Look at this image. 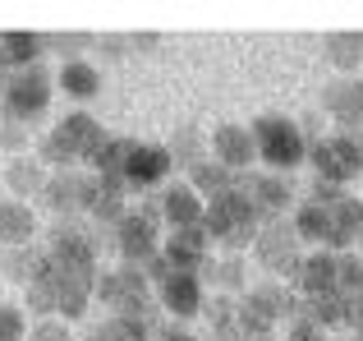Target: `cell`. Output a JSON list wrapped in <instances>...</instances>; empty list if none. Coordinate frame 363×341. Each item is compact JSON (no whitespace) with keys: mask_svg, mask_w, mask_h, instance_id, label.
Instances as JSON below:
<instances>
[{"mask_svg":"<svg viewBox=\"0 0 363 341\" xmlns=\"http://www.w3.org/2000/svg\"><path fill=\"white\" fill-rule=\"evenodd\" d=\"M97 277L101 272H79V268H60L46 259L42 277L28 286V309L33 314H60V318H79L88 309V300L97 296Z\"/></svg>","mask_w":363,"mask_h":341,"instance_id":"1","label":"cell"},{"mask_svg":"<svg viewBox=\"0 0 363 341\" xmlns=\"http://www.w3.org/2000/svg\"><path fill=\"white\" fill-rule=\"evenodd\" d=\"M106 139L111 134L88 116V111H74V116H65L60 125L37 144V162L55 166V170H79L83 162L92 166V162H97V153L106 148Z\"/></svg>","mask_w":363,"mask_h":341,"instance_id":"2","label":"cell"},{"mask_svg":"<svg viewBox=\"0 0 363 341\" xmlns=\"http://www.w3.org/2000/svg\"><path fill=\"white\" fill-rule=\"evenodd\" d=\"M203 231H207V240L225 244V249H244V244L257 240V231H262V212H257L253 198L235 185V189H225V194L207 198Z\"/></svg>","mask_w":363,"mask_h":341,"instance_id":"3","label":"cell"},{"mask_svg":"<svg viewBox=\"0 0 363 341\" xmlns=\"http://www.w3.org/2000/svg\"><path fill=\"white\" fill-rule=\"evenodd\" d=\"M248 134H253L257 162H267V170H276V175H290V170L308 157L303 129L285 116H272V111H267V116H257L253 125H248Z\"/></svg>","mask_w":363,"mask_h":341,"instance_id":"4","label":"cell"},{"mask_svg":"<svg viewBox=\"0 0 363 341\" xmlns=\"http://www.w3.org/2000/svg\"><path fill=\"white\" fill-rule=\"evenodd\" d=\"M46 107H51V74L42 65H28L0 83V116L9 125H33L46 116Z\"/></svg>","mask_w":363,"mask_h":341,"instance_id":"5","label":"cell"},{"mask_svg":"<svg viewBox=\"0 0 363 341\" xmlns=\"http://www.w3.org/2000/svg\"><path fill=\"white\" fill-rule=\"evenodd\" d=\"M97 296L101 305H111L116 318H138V323H152V277L143 268H111L97 277Z\"/></svg>","mask_w":363,"mask_h":341,"instance_id":"6","label":"cell"},{"mask_svg":"<svg viewBox=\"0 0 363 341\" xmlns=\"http://www.w3.org/2000/svg\"><path fill=\"white\" fill-rule=\"evenodd\" d=\"M308 162H313V170H318V180L345 189L350 180L363 170V139L350 134V129H340V134H322V139H313Z\"/></svg>","mask_w":363,"mask_h":341,"instance_id":"7","label":"cell"},{"mask_svg":"<svg viewBox=\"0 0 363 341\" xmlns=\"http://www.w3.org/2000/svg\"><path fill=\"white\" fill-rule=\"evenodd\" d=\"M157 226H161V207H129V212H124V222L116 226V249H120V259L129 263V268L147 272L152 263L161 259Z\"/></svg>","mask_w":363,"mask_h":341,"instance_id":"8","label":"cell"},{"mask_svg":"<svg viewBox=\"0 0 363 341\" xmlns=\"http://www.w3.org/2000/svg\"><path fill=\"white\" fill-rule=\"evenodd\" d=\"M147 277L157 281V305H166L175 318H194L198 309L207 305V286H203V272H179L166 268V263H152Z\"/></svg>","mask_w":363,"mask_h":341,"instance_id":"9","label":"cell"},{"mask_svg":"<svg viewBox=\"0 0 363 341\" xmlns=\"http://www.w3.org/2000/svg\"><path fill=\"white\" fill-rule=\"evenodd\" d=\"M101 194L97 175H83V170H51L42 189V203L51 207L60 222H69L74 212H92V198Z\"/></svg>","mask_w":363,"mask_h":341,"instance_id":"10","label":"cell"},{"mask_svg":"<svg viewBox=\"0 0 363 341\" xmlns=\"http://www.w3.org/2000/svg\"><path fill=\"white\" fill-rule=\"evenodd\" d=\"M257 249V263H262L272 277H299L303 259H299V231H294V222H267L262 231H257L253 240Z\"/></svg>","mask_w":363,"mask_h":341,"instance_id":"11","label":"cell"},{"mask_svg":"<svg viewBox=\"0 0 363 341\" xmlns=\"http://www.w3.org/2000/svg\"><path fill=\"white\" fill-rule=\"evenodd\" d=\"M46 259L60 268H79V272H97V244L83 226L74 222H55L51 240H46Z\"/></svg>","mask_w":363,"mask_h":341,"instance_id":"12","label":"cell"},{"mask_svg":"<svg viewBox=\"0 0 363 341\" xmlns=\"http://www.w3.org/2000/svg\"><path fill=\"white\" fill-rule=\"evenodd\" d=\"M322 107L331 111V120H336L340 129H354L363 125V74H340V79H331L327 88H322Z\"/></svg>","mask_w":363,"mask_h":341,"instance_id":"13","label":"cell"},{"mask_svg":"<svg viewBox=\"0 0 363 341\" xmlns=\"http://www.w3.org/2000/svg\"><path fill=\"white\" fill-rule=\"evenodd\" d=\"M170 166H175L170 148L133 144V148H129V162H124V194H129V189H152V185H161V180L170 175Z\"/></svg>","mask_w":363,"mask_h":341,"instance_id":"14","label":"cell"},{"mask_svg":"<svg viewBox=\"0 0 363 341\" xmlns=\"http://www.w3.org/2000/svg\"><path fill=\"white\" fill-rule=\"evenodd\" d=\"M203 194H198L194 185H166V194H161V222L170 226V231H194V226H203Z\"/></svg>","mask_w":363,"mask_h":341,"instance_id":"15","label":"cell"},{"mask_svg":"<svg viewBox=\"0 0 363 341\" xmlns=\"http://www.w3.org/2000/svg\"><path fill=\"white\" fill-rule=\"evenodd\" d=\"M207 231L203 226H194V231H170L166 244H161V263L166 268H179V272H198L207 268Z\"/></svg>","mask_w":363,"mask_h":341,"instance_id":"16","label":"cell"},{"mask_svg":"<svg viewBox=\"0 0 363 341\" xmlns=\"http://www.w3.org/2000/svg\"><path fill=\"white\" fill-rule=\"evenodd\" d=\"M212 153L225 170H248L257 162V148H253V134L248 125H216L212 129Z\"/></svg>","mask_w":363,"mask_h":341,"instance_id":"17","label":"cell"},{"mask_svg":"<svg viewBox=\"0 0 363 341\" xmlns=\"http://www.w3.org/2000/svg\"><path fill=\"white\" fill-rule=\"evenodd\" d=\"M235 185L253 198V207L262 217H276L285 203H290V194H294V189H290V175H276V170H267V175H253V170H248L244 180H235Z\"/></svg>","mask_w":363,"mask_h":341,"instance_id":"18","label":"cell"},{"mask_svg":"<svg viewBox=\"0 0 363 341\" xmlns=\"http://www.w3.org/2000/svg\"><path fill=\"white\" fill-rule=\"evenodd\" d=\"M331 207V254H345L350 244L363 235V198L354 194H340Z\"/></svg>","mask_w":363,"mask_h":341,"instance_id":"19","label":"cell"},{"mask_svg":"<svg viewBox=\"0 0 363 341\" xmlns=\"http://www.w3.org/2000/svg\"><path fill=\"white\" fill-rule=\"evenodd\" d=\"M37 235V217L23 198H0V244L5 249H23Z\"/></svg>","mask_w":363,"mask_h":341,"instance_id":"20","label":"cell"},{"mask_svg":"<svg viewBox=\"0 0 363 341\" xmlns=\"http://www.w3.org/2000/svg\"><path fill=\"white\" fill-rule=\"evenodd\" d=\"M240 305L248 309V314H257V318H267V323H281L285 314H299V305H294L290 296H285L281 286H276V281H262V286H248L244 291V300Z\"/></svg>","mask_w":363,"mask_h":341,"instance_id":"21","label":"cell"},{"mask_svg":"<svg viewBox=\"0 0 363 341\" xmlns=\"http://www.w3.org/2000/svg\"><path fill=\"white\" fill-rule=\"evenodd\" d=\"M37 55H42V37L37 33H0V70L5 74L37 65Z\"/></svg>","mask_w":363,"mask_h":341,"instance_id":"22","label":"cell"},{"mask_svg":"<svg viewBox=\"0 0 363 341\" xmlns=\"http://www.w3.org/2000/svg\"><path fill=\"white\" fill-rule=\"evenodd\" d=\"M0 268H5L9 281H18V286H33V281L42 277V268H46V249H37V244L5 249V254H0Z\"/></svg>","mask_w":363,"mask_h":341,"instance_id":"23","label":"cell"},{"mask_svg":"<svg viewBox=\"0 0 363 341\" xmlns=\"http://www.w3.org/2000/svg\"><path fill=\"white\" fill-rule=\"evenodd\" d=\"M294 231H299V240H318L331 249V207L318 203V198H303L299 212H294Z\"/></svg>","mask_w":363,"mask_h":341,"instance_id":"24","label":"cell"},{"mask_svg":"<svg viewBox=\"0 0 363 341\" xmlns=\"http://www.w3.org/2000/svg\"><path fill=\"white\" fill-rule=\"evenodd\" d=\"M60 88L69 92V97L88 102V97H97V92H101V70H97L92 60H65V70H60Z\"/></svg>","mask_w":363,"mask_h":341,"instance_id":"25","label":"cell"},{"mask_svg":"<svg viewBox=\"0 0 363 341\" xmlns=\"http://www.w3.org/2000/svg\"><path fill=\"white\" fill-rule=\"evenodd\" d=\"M235 170H225L216 157H203L198 166H189V185L198 189V194H207V198H216V194H225V189H235Z\"/></svg>","mask_w":363,"mask_h":341,"instance_id":"26","label":"cell"},{"mask_svg":"<svg viewBox=\"0 0 363 341\" xmlns=\"http://www.w3.org/2000/svg\"><path fill=\"white\" fill-rule=\"evenodd\" d=\"M5 185H9V194H42L46 189V170H42L37 157H9Z\"/></svg>","mask_w":363,"mask_h":341,"instance_id":"27","label":"cell"},{"mask_svg":"<svg viewBox=\"0 0 363 341\" xmlns=\"http://www.w3.org/2000/svg\"><path fill=\"white\" fill-rule=\"evenodd\" d=\"M327 60L345 74H359L363 65V33H331L327 37Z\"/></svg>","mask_w":363,"mask_h":341,"instance_id":"28","label":"cell"},{"mask_svg":"<svg viewBox=\"0 0 363 341\" xmlns=\"http://www.w3.org/2000/svg\"><path fill=\"white\" fill-rule=\"evenodd\" d=\"M147 337H152V323H138V318H116V314L88 332V341H147Z\"/></svg>","mask_w":363,"mask_h":341,"instance_id":"29","label":"cell"},{"mask_svg":"<svg viewBox=\"0 0 363 341\" xmlns=\"http://www.w3.org/2000/svg\"><path fill=\"white\" fill-rule=\"evenodd\" d=\"M207 318H212V341H240V305L230 296H216Z\"/></svg>","mask_w":363,"mask_h":341,"instance_id":"30","label":"cell"},{"mask_svg":"<svg viewBox=\"0 0 363 341\" xmlns=\"http://www.w3.org/2000/svg\"><path fill=\"white\" fill-rule=\"evenodd\" d=\"M340 296L345 300L363 296V263L354 259V254H340Z\"/></svg>","mask_w":363,"mask_h":341,"instance_id":"31","label":"cell"},{"mask_svg":"<svg viewBox=\"0 0 363 341\" xmlns=\"http://www.w3.org/2000/svg\"><path fill=\"white\" fill-rule=\"evenodd\" d=\"M212 281L221 286V296H230V291H244V268H240V259L216 263V268H212Z\"/></svg>","mask_w":363,"mask_h":341,"instance_id":"32","label":"cell"},{"mask_svg":"<svg viewBox=\"0 0 363 341\" xmlns=\"http://www.w3.org/2000/svg\"><path fill=\"white\" fill-rule=\"evenodd\" d=\"M28 323H23V309L18 305H0V341H23Z\"/></svg>","mask_w":363,"mask_h":341,"instance_id":"33","label":"cell"},{"mask_svg":"<svg viewBox=\"0 0 363 341\" xmlns=\"http://www.w3.org/2000/svg\"><path fill=\"white\" fill-rule=\"evenodd\" d=\"M322 337H327V328L313 323L308 314H294L290 328H285V341H322Z\"/></svg>","mask_w":363,"mask_h":341,"instance_id":"34","label":"cell"},{"mask_svg":"<svg viewBox=\"0 0 363 341\" xmlns=\"http://www.w3.org/2000/svg\"><path fill=\"white\" fill-rule=\"evenodd\" d=\"M28 341H74L69 328H65V318H42V323L28 332Z\"/></svg>","mask_w":363,"mask_h":341,"instance_id":"35","label":"cell"},{"mask_svg":"<svg viewBox=\"0 0 363 341\" xmlns=\"http://www.w3.org/2000/svg\"><path fill=\"white\" fill-rule=\"evenodd\" d=\"M0 144H5L9 153H14V148H23V125H9V120H5V129H0Z\"/></svg>","mask_w":363,"mask_h":341,"instance_id":"36","label":"cell"},{"mask_svg":"<svg viewBox=\"0 0 363 341\" xmlns=\"http://www.w3.org/2000/svg\"><path fill=\"white\" fill-rule=\"evenodd\" d=\"M345 323H350V328H354V332L363 337V296H354V300H350V309H345Z\"/></svg>","mask_w":363,"mask_h":341,"instance_id":"37","label":"cell"},{"mask_svg":"<svg viewBox=\"0 0 363 341\" xmlns=\"http://www.w3.org/2000/svg\"><path fill=\"white\" fill-rule=\"evenodd\" d=\"M161 341H198V337H189V332H175V328H170V332H161Z\"/></svg>","mask_w":363,"mask_h":341,"instance_id":"38","label":"cell"},{"mask_svg":"<svg viewBox=\"0 0 363 341\" xmlns=\"http://www.w3.org/2000/svg\"><path fill=\"white\" fill-rule=\"evenodd\" d=\"M354 341H363V337H354Z\"/></svg>","mask_w":363,"mask_h":341,"instance_id":"39","label":"cell"}]
</instances>
